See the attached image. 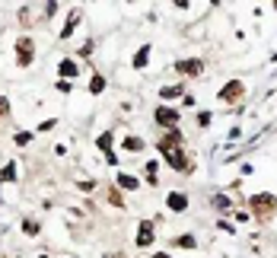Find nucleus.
I'll use <instances>...</instances> for the list:
<instances>
[{"label":"nucleus","instance_id":"obj_1","mask_svg":"<svg viewBox=\"0 0 277 258\" xmlns=\"http://www.w3.org/2000/svg\"><path fill=\"white\" fill-rule=\"evenodd\" d=\"M248 210H252L258 220H268V217H274V214H277V194H271V192L252 194V201H248Z\"/></svg>","mask_w":277,"mask_h":258},{"label":"nucleus","instance_id":"obj_2","mask_svg":"<svg viewBox=\"0 0 277 258\" xmlns=\"http://www.w3.org/2000/svg\"><path fill=\"white\" fill-rule=\"evenodd\" d=\"M159 153H163L166 166L172 169V172H191V160L185 156L182 147H159Z\"/></svg>","mask_w":277,"mask_h":258},{"label":"nucleus","instance_id":"obj_24","mask_svg":"<svg viewBox=\"0 0 277 258\" xmlns=\"http://www.w3.org/2000/svg\"><path fill=\"white\" fill-rule=\"evenodd\" d=\"M217 229H223V233H229V236L236 233V226H233V223L226 220V217H223V220H217Z\"/></svg>","mask_w":277,"mask_h":258},{"label":"nucleus","instance_id":"obj_21","mask_svg":"<svg viewBox=\"0 0 277 258\" xmlns=\"http://www.w3.org/2000/svg\"><path fill=\"white\" fill-rule=\"evenodd\" d=\"M23 233H26V236H38V220L26 217V220H23Z\"/></svg>","mask_w":277,"mask_h":258},{"label":"nucleus","instance_id":"obj_5","mask_svg":"<svg viewBox=\"0 0 277 258\" xmlns=\"http://www.w3.org/2000/svg\"><path fill=\"white\" fill-rule=\"evenodd\" d=\"M137 249H150L153 242H156V226H153L150 220H140V226H137Z\"/></svg>","mask_w":277,"mask_h":258},{"label":"nucleus","instance_id":"obj_28","mask_svg":"<svg viewBox=\"0 0 277 258\" xmlns=\"http://www.w3.org/2000/svg\"><path fill=\"white\" fill-rule=\"evenodd\" d=\"M3 115H10V99L0 96V118H3Z\"/></svg>","mask_w":277,"mask_h":258},{"label":"nucleus","instance_id":"obj_25","mask_svg":"<svg viewBox=\"0 0 277 258\" xmlns=\"http://www.w3.org/2000/svg\"><path fill=\"white\" fill-rule=\"evenodd\" d=\"M198 128H211V112H198Z\"/></svg>","mask_w":277,"mask_h":258},{"label":"nucleus","instance_id":"obj_15","mask_svg":"<svg viewBox=\"0 0 277 258\" xmlns=\"http://www.w3.org/2000/svg\"><path fill=\"white\" fill-rule=\"evenodd\" d=\"M172 249H198V239H194L191 233H182L172 239Z\"/></svg>","mask_w":277,"mask_h":258},{"label":"nucleus","instance_id":"obj_9","mask_svg":"<svg viewBox=\"0 0 277 258\" xmlns=\"http://www.w3.org/2000/svg\"><path fill=\"white\" fill-rule=\"evenodd\" d=\"M58 73H61V80H77L80 64H77L73 58H61V61H58Z\"/></svg>","mask_w":277,"mask_h":258},{"label":"nucleus","instance_id":"obj_33","mask_svg":"<svg viewBox=\"0 0 277 258\" xmlns=\"http://www.w3.org/2000/svg\"><path fill=\"white\" fill-rule=\"evenodd\" d=\"M274 10H277V0H274Z\"/></svg>","mask_w":277,"mask_h":258},{"label":"nucleus","instance_id":"obj_22","mask_svg":"<svg viewBox=\"0 0 277 258\" xmlns=\"http://www.w3.org/2000/svg\"><path fill=\"white\" fill-rule=\"evenodd\" d=\"M156 169H159V162H144V172H147V179H150V185H156Z\"/></svg>","mask_w":277,"mask_h":258},{"label":"nucleus","instance_id":"obj_20","mask_svg":"<svg viewBox=\"0 0 277 258\" xmlns=\"http://www.w3.org/2000/svg\"><path fill=\"white\" fill-rule=\"evenodd\" d=\"M0 182H16V162H6L3 172H0Z\"/></svg>","mask_w":277,"mask_h":258},{"label":"nucleus","instance_id":"obj_18","mask_svg":"<svg viewBox=\"0 0 277 258\" xmlns=\"http://www.w3.org/2000/svg\"><path fill=\"white\" fill-rule=\"evenodd\" d=\"M214 207H217L220 214H226V210H233V201H229L226 194H214Z\"/></svg>","mask_w":277,"mask_h":258},{"label":"nucleus","instance_id":"obj_11","mask_svg":"<svg viewBox=\"0 0 277 258\" xmlns=\"http://www.w3.org/2000/svg\"><path fill=\"white\" fill-rule=\"evenodd\" d=\"M80 19H83V13L73 10L70 16H67V23H64V29H61V35H58V38H70V35H73V29L80 26Z\"/></svg>","mask_w":277,"mask_h":258},{"label":"nucleus","instance_id":"obj_34","mask_svg":"<svg viewBox=\"0 0 277 258\" xmlns=\"http://www.w3.org/2000/svg\"><path fill=\"white\" fill-rule=\"evenodd\" d=\"M115 258H124V255H115Z\"/></svg>","mask_w":277,"mask_h":258},{"label":"nucleus","instance_id":"obj_10","mask_svg":"<svg viewBox=\"0 0 277 258\" xmlns=\"http://www.w3.org/2000/svg\"><path fill=\"white\" fill-rule=\"evenodd\" d=\"M150 45H140V48H137V54H134V61H131V67H134V70H144V67L147 64H150Z\"/></svg>","mask_w":277,"mask_h":258},{"label":"nucleus","instance_id":"obj_19","mask_svg":"<svg viewBox=\"0 0 277 258\" xmlns=\"http://www.w3.org/2000/svg\"><path fill=\"white\" fill-rule=\"evenodd\" d=\"M102 90H105V77H102V73H96V77L90 80V93H92V96H99Z\"/></svg>","mask_w":277,"mask_h":258},{"label":"nucleus","instance_id":"obj_17","mask_svg":"<svg viewBox=\"0 0 277 258\" xmlns=\"http://www.w3.org/2000/svg\"><path fill=\"white\" fill-rule=\"evenodd\" d=\"M179 96H182V86H179V83L163 86V90H159V99H166V102H169V99H179Z\"/></svg>","mask_w":277,"mask_h":258},{"label":"nucleus","instance_id":"obj_6","mask_svg":"<svg viewBox=\"0 0 277 258\" xmlns=\"http://www.w3.org/2000/svg\"><path fill=\"white\" fill-rule=\"evenodd\" d=\"M217 96L223 99V102H239V99L246 96V86H242V80H229V83L223 86Z\"/></svg>","mask_w":277,"mask_h":258},{"label":"nucleus","instance_id":"obj_8","mask_svg":"<svg viewBox=\"0 0 277 258\" xmlns=\"http://www.w3.org/2000/svg\"><path fill=\"white\" fill-rule=\"evenodd\" d=\"M166 207L172 210V214H185V210H188V194L169 192V194H166Z\"/></svg>","mask_w":277,"mask_h":258},{"label":"nucleus","instance_id":"obj_30","mask_svg":"<svg viewBox=\"0 0 277 258\" xmlns=\"http://www.w3.org/2000/svg\"><path fill=\"white\" fill-rule=\"evenodd\" d=\"M42 13H45V16L51 19V16H55V13H58V3H45V6H42Z\"/></svg>","mask_w":277,"mask_h":258},{"label":"nucleus","instance_id":"obj_13","mask_svg":"<svg viewBox=\"0 0 277 258\" xmlns=\"http://www.w3.org/2000/svg\"><path fill=\"white\" fill-rule=\"evenodd\" d=\"M115 185H118V188H124V192H137V188H140V179H134V175H127V172H118Z\"/></svg>","mask_w":277,"mask_h":258},{"label":"nucleus","instance_id":"obj_26","mask_svg":"<svg viewBox=\"0 0 277 258\" xmlns=\"http://www.w3.org/2000/svg\"><path fill=\"white\" fill-rule=\"evenodd\" d=\"M109 201H112L115 207H121V204H124V198L118 194V188H112V192H109Z\"/></svg>","mask_w":277,"mask_h":258},{"label":"nucleus","instance_id":"obj_4","mask_svg":"<svg viewBox=\"0 0 277 258\" xmlns=\"http://www.w3.org/2000/svg\"><path fill=\"white\" fill-rule=\"evenodd\" d=\"M32 61H35V42H32L29 35H23L16 42V64L19 67H29Z\"/></svg>","mask_w":277,"mask_h":258},{"label":"nucleus","instance_id":"obj_31","mask_svg":"<svg viewBox=\"0 0 277 258\" xmlns=\"http://www.w3.org/2000/svg\"><path fill=\"white\" fill-rule=\"evenodd\" d=\"M77 188H80V192H86V194H90L92 188H96V182H77Z\"/></svg>","mask_w":277,"mask_h":258},{"label":"nucleus","instance_id":"obj_29","mask_svg":"<svg viewBox=\"0 0 277 258\" xmlns=\"http://www.w3.org/2000/svg\"><path fill=\"white\" fill-rule=\"evenodd\" d=\"M51 128H55V118H48V121H42V125H38V134H48Z\"/></svg>","mask_w":277,"mask_h":258},{"label":"nucleus","instance_id":"obj_14","mask_svg":"<svg viewBox=\"0 0 277 258\" xmlns=\"http://www.w3.org/2000/svg\"><path fill=\"white\" fill-rule=\"evenodd\" d=\"M182 137H185V134H182L179 128H172V131H166L163 137H159V147H182Z\"/></svg>","mask_w":277,"mask_h":258},{"label":"nucleus","instance_id":"obj_16","mask_svg":"<svg viewBox=\"0 0 277 258\" xmlns=\"http://www.w3.org/2000/svg\"><path fill=\"white\" fill-rule=\"evenodd\" d=\"M112 137H115L112 131L99 134V137H96V147H99V150H102V153H112Z\"/></svg>","mask_w":277,"mask_h":258},{"label":"nucleus","instance_id":"obj_27","mask_svg":"<svg viewBox=\"0 0 277 258\" xmlns=\"http://www.w3.org/2000/svg\"><path fill=\"white\" fill-rule=\"evenodd\" d=\"M55 86H58V93H70V90H73V83H70V80H58Z\"/></svg>","mask_w":277,"mask_h":258},{"label":"nucleus","instance_id":"obj_32","mask_svg":"<svg viewBox=\"0 0 277 258\" xmlns=\"http://www.w3.org/2000/svg\"><path fill=\"white\" fill-rule=\"evenodd\" d=\"M153 258H172V255H169V252H156V255H153Z\"/></svg>","mask_w":277,"mask_h":258},{"label":"nucleus","instance_id":"obj_23","mask_svg":"<svg viewBox=\"0 0 277 258\" xmlns=\"http://www.w3.org/2000/svg\"><path fill=\"white\" fill-rule=\"evenodd\" d=\"M32 137H35V134H32V131H16V134H13V140H16V147H26V144H29Z\"/></svg>","mask_w":277,"mask_h":258},{"label":"nucleus","instance_id":"obj_12","mask_svg":"<svg viewBox=\"0 0 277 258\" xmlns=\"http://www.w3.org/2000/svg\"><path fill=\"white\" fill-rule=\"evenodd\" d=\"M121 147H124V150H131V153H140L147 147V140L137 137V134H127V137H121Z\"/></svg>","mask_w":277,"mask_h":258},{"label":"nucleus","instance_id":"obj_7","mask_svg":"<svg viewBox=\"0 0 277 258\" xmlns=\"http://www.w3.org/2000/svg\"><path fill=\"white\" fill-rule=\"evenodd\" d=\"M175 70L185 73V77H198L201 70H204V61L201 58H185V61H175Z\"/></svg>","mask_w":277,"mask_h":258},{"label":"nucleus","instance_id":"obj_3","mask_svg":"<svg viewBox=\"0 0 277 258\" xmlns=\"http://www.w3.org/2000/svg\"><path fill=\"white\" fill-rule=\"evenodd\" d=\"M179 118H182V112H179V108H172V105H156V108H153V121L163 125L166 131L179 128Z\"/></svg>","mask_w":277,"mask_h":258}]
</instances>
